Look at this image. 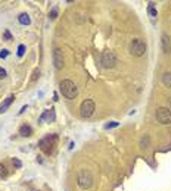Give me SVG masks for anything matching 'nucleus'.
Listing matches in <instances>:
<instances>
[{
  "label": "nucleus",
  "mask_w": 171,
  "mask_h": 191,
  "mask_svg": "<svg viewBox=\"0 0 171 191\" xmlns=\"http://www.w3.org/2000/svg\"><path fill=\"white\" fill-rule=\"evenodd\" d=\"M44 119L53 121V119H55V110H53V109H50V110H46V112L40 116V121H44Z\"/></svg>",
  "instance_id": "obj_12"
},
{
  "label": "nucleus",
  "mask_w": 171,
  "mask_h": 191,
  "mask_svg": "<svg viewBox=\"0 0 171 191\" xmlns=\"http://www.w3.org/2000/svg\"><path fill=\"white\" fill-rule=\"evenodd\" d=\"M130 52H131L133 56H136V58H140V56H143L146 52V44L143 40L140 38H134L131 41V44H130Z\"/></svg>",
  "instance_id": "obj_3"
},
{
  "label": "nucleus",
  "mask_w": 171,
  "mask_h": 191,
  "mask_svg": "<svg viewBox=\"0 0 171 191\" xmlns=\"http://www.w3.org/2000/svg\"><path fill=\"white\" fill-rule=\"evenodd\" d=\"M25 110H27V106H22V109H21V110H19V115H21V113H24V112H25Z\"/></svg>",
  "instance_id": "obj_26"
},
{
  "label": "nucleus",
  "mask_w": 171,
  "mask_h": 191,
  "mask_svg": "<svg viewBox=\"0 0 171 191\" xmlns=\"http://www.w3.org/2000/svg\"><path fill=\"white\" fill-rule=\"evenodd\" d=\"M56 141H58V135L56 134H49L46 137H43L39 141L40 150L43 153H46V154H50L53 152V149H55V145H56Z\"/></svg>",
  "instance_id": "obj_1"
},
{
  "label": "nucleus",
  "mask_w": 171,
  "mask_h": 191,
  "mask_svg": "<svg viewBox=\"0 0 171 191\" xmlns=\"http://www.w3.org/2000/svg\"><path fill=\"white\" fill-rule=\"evenodd\" d=\"M94 113V101L93 100H84L80 106V115L81 118H90Z\"/></svg>",
  "instance_id": "obj_7"
},
{
  "label": "nucleus",
  "mask_w": 171,
  "mask_h": 191,
  "mask_svg": "<svg viewBox=\"0 0 171 191\" xmlns=\"http://www.w3.org/2000/svg\"><path fill=\"white\" fill-rule=\"evenodd\" d=\"M3 38L6 40V41H10V40H12V34H10V33H9V31L6 30V31L3 33Z\"/></svg>",
  "instance_id": "obj_19"
},
{
  "label": "nucleus",
  "mask_w": 171,
  "mask_h": 191,
  "mask_svg": "<svg viewBox=\"0 0 171 191\" xmlns=\"http://www.w3.org/2000/svg\"><path fill=\"white\" fill-rule=\"evenodd\" d=\"M93 184V177L90 171H87V169H81L78 173V185L83 188V190H87V188H90Z\"/></svg>",
  "instance_id": "obj_4"
},
{
  "label": "nucleus",
  "mask_w": 171,
  "mask_h": 191,
  "mask_svg": "<svg viewBox=\"0 0 171 191\" xmlns=\"http://www.w3.org/2000/svg\"><path fill=\"white\" fill-rule=\"evenodd\" d=\"M7 54H9V52H7L6 49L0 50V58H2V59H5V58H7Z\"/></svg>",
  "instance_id": "obj_21"
},
{
  "label": "nucleus",
  "mask_w": 171,
  "mask_h": 191,
  "mask_svg": "<svg viewBox=\"0 0 171 191\" xmlns=\"http://www.w3.org/2000/svg\"><path fill=\"white\" fill-rule=\"evenodd\" d=\"M162 82H164V86L171 87V72H165L162 75Z\"/></svg>",
  "instance_id": "obj_14"
},
{
  "label": "nucleus",
  "mask_w": 171,
  "mask_h": 191,
  "mask_svg": "<svg viewBox=\"0 0 171 191\" xmlns=\"http://www.w3.org/2000/svg\"><path fill=\"white\" fill-rule=\"evenodd\" d=\"M49 16H50V19H56V16H58V7H53L50 13H49Z\"/></svg>",
  "instance_id": "obj_17"
},
{
  "label": "nucleus",
  "mask_w": 171,
  "mask_h": 191,
  "mask_svg": "<svg viewBox=\"0 0 171 191\" xmlns=\"http://www.w3.org/2000/svg\"><path fill=\"white\" fill-rule=\"evenodd\" d=\"M115 126H118V122H111V124H108L105 128H115Z\"/></svg>",
  "instance_id": "obj_23"
},
{
  "label": "nucleus",
  "mask_w": 171,
  "mask_h": 191,
  "mask_svg": "<svg viewBox=\"0 0 171 191\" xmlns=\"http://www.w3.org/2000/svg\"><path fill=\"white\" fill-rule=\"evenodd\" d=\"M12 162H13V165L16 166V168H21V162H19V160H18V159H13Z\"/></svg>",
  "instance_id": "obj_24"
},
{
  "label": "nucleus",
  "mask_w": 171,
  "mask_h": 191,
  "mask_svg": "<svg viewBox=\"0 0 171 191\" xmlns=\"http://www.w3.org/2000/svg\"><path fill=\"white\" fill-rule=\"evenodd\" d=\"M100 62H102V66H103V68H114V66L117 65L118 59H117V56H115V53L114 52L106 50V52L102 53Z\"/></svg>",
  "instance_id": "obj_5"
},
{
  "label": "nucleus",
  "mask_w": 171,
  "mask_h": 191,
  "mask_svg": "<svg viewBox=\"0 0 171 191\" xmlns=\"http://www.w3.org/2000/svg\"><path fill=\"white\" fill-rule=\"evenodd\" d=\"M7 177V168L0 163V178H6Z\"/></svg>",
  "instance_id": "obj_15"
},
{
  "label": "nucleus",
  "mask_w": 171,
  "mask_h": 191,
  "mask_svg": "<svg viewBox=\"0 0 171 191\" xmlns=\"http://www.w3.org/2000/svg\"><path fill=\"white\" fill-rule=\"evenodd\" d=\"M148 144H149V138L146 137V138H143V140H142V143H140V145H142V147H148Z\"/></svg>",
  "instance_id": "obj_22"
},
{
  "label": "nucleus",
  "mask_w": 171,
  "mask_h": 191,
  "mask_svg": "<svg viewBox=\"0 0 171 191\" xmlns=\"http://www.w3.org/2000/svg\"><path fill=\"white\" fill-rule=\"evenodd\" d=\"M53 65H55V68L58 71L64 68V54H62L60 49H55L53 50Z\"/></svg>",
  "instance_id": "obj_8"
},
{
  "label": "nucleus",
  "mask_w": 171,
  "mask_h": 191,
  "mask_svg": "<svg viewBox=\"0 0 171 191\" xmlns=\"http://www.w3.org/2000/svg\"><path fill=\"white\" fill-rule=\"evenodd\" d=\"M148 12H149V15H151L152 18H155V16H156V9L153 7V3H149V7H148Z\"/></svg>",
  "instance_id": "obj_16"
},
{
  "label": "nucleus",
  "mask_w": 171,
  "mask_h": 191,
  "mask_svg": "<svg viewBox=\"0 0 171 191\" xmlns=\"http://www.w3.org/2000/svg\"><path fill=\"white\" fill-rule=\"evenodd\" d=\"M24 53H25V46H24V44H19V47H18V56L22 58Z\"/></svg>",
  "instance_id": "obj_18"
},
{
  "label": "nucleus",
  "mask_w": 171,
  "mask_h": 191,
  "mask_svg": "<svg viewBox=\"0 0 171 191\" xmlns=\"http://www.w3.org/2000/svg\"><path fill=\"white\" fill-rule=\"evenodd\" d=\"M13 100H15V96H9V97H7L6 100H5V101H3V103H2V106H0V113H3V112H6L7 109H9V106L12 105V101Z\"/></svg>",
  "instance_id": "obj_10"
},
{
  "label": "nucleus",
  "mask_w": 171,
  "mask_h": 191,
  "mask_svg": "<svg viewBox=\"0 0 171 191\" xmlns=\"http://www.w3.org/2000/svg\"><path fill=\"white\" fill-rule=\"evenodd\" d=\"M40 77V71L39 69H34V72H33V78H31V81H35V79Z\"/></svg>",
  "instance_id": "obj_20"
},
{
  "label": "nucleus",
  "mask_w": 171,
  "mask_h": 191,
  "mask_svg": "<svg viewBox=\"0 0 171 191\" xmlns=\"http://www.w3.org/2000/svg\"><path fill=\"white\" fill-rule=\"evenodd\" d=\"M60 91L62 94L65 96L66 99H74V97H77V94H78V90H77V86L74 84L71 79H64L62 82H60Z\"/></svg>",
  "instance_id": "obj_2"
},
{
  "label": "nucleus",
  "mask_w": 171,
  "mask_h": 191,
  "mask_svg": "<svg viewBox=\"0 0 171 191\" xmlns=\"http://www.w3.org/2000/svg\"><path fill=\"white\" fill-rule=\"evenodd\" d=\"M161 43H162V50L165 53H170L171 52V40L170 37L167 35V34H162V37H161Z\"/></svg>",
  "instance_id": "obj_9"
},
{
  "label": "nucleus",
  "mask_w": 171,
  "mask_h": 191,
  "mask_svg": "<svg viewBox=\"0 0 171 191\" xmlns=\"http://www.w3.org/2000/svg\"><path fill=\"white\" fill-rule=\"evenodd\" d=\"M6 77V71L3 68H0V78H5Z\"/></svg>",
  "instance_id": "obj_25"
},
{
  "label": "nucleus",
  "mask_w": 171,
  "mask_h": 191,
  "mask_svg": "<svg viewBox=\"0 0 171 191\" xmlns=\"http://www.w3.org/2000/svg\"><path fill=\"white\" fill-rule=\"evenodd\" d=\"M19 134L22 135V137H30L31 134H33V128L30 125H22L19 128Z\"/></svg>",
  "instance_id": "obj_11"
},
{
  "label": "nucleus",
  "mask_w": 171,
  "mask_h": 191,
  "mask_svg": "<svg viewBox=\"0 0 171 191\" xmlns=\"http://www.w3.org/2000/svg\"><path fill=\"white\" fill-rule=\"evenodd\" d=\"M18 19H19V22H21V24H22V25H28V24L31 22V19H30V16H28L27 13H21V15H19V18H18Z\"/></svg>",
  "instance_id": "obj_13"
},
{
  "label": "nucleus",
  "mask_w": 171,
  "mask_h": 191,
  "mask_svg": "<svg viewBox=\"0 0 171 191\" xmlns=\"http://www.w3.org/2000/svg\"><path fill=\"white\" fill-rule=\"evenodd\" d=\"M156 121L162 125H170L171 124V110L168 107H159L156 110Z\"/></svg>",
  "instance_id": "obj_6"
}]
</instances>
